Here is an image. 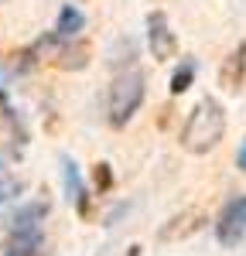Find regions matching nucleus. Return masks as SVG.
<instances>
[{
    "mask_svg": "<svg viewBox=\"0 0 246 256\" xmlns=\"http://www.w3.org/2000/svg\"><path fill=\"white\" fill-rule=\"evenodd\" d=\"M18 192H20V181H7V184H0V202H10Z\"/></svg>",
    "mask_w": 246,
    "mask_h": 256,
    "instance_id": "14",
    "label": "nucleus"
},
{
    "mask_svg": "<svg viewBox=\"0 0 246 256\" xmlns=\"http://www.w3.org/2000/svg\"><path fill=\"white\" fill-rule=\"evenodd\" d=\"M92 181H96V192H110V188H113V168H110L106 160H100V164L92 168Z\"/></svg>",
    "mask_w": 246,
    "mask_h": 256,
    "instance_id": "13",
    "label": "nucleus"
},
{
    "mask_svg": "<svg viewBox=\"0 0 246 256\" xmlns=\"http://www.w3.org/2000/svg\"><path fill=\"white\" fill-rule=\"evenodd\" d=\"M62 178H65V198L72 202V208L79 212L82 218L92 212V202H89V192H86V184H82V174H79V164L68 158H62Z\"/></svg>",
    "mask_w": 246,
    "mask_h": 256,
    "instance_id": "6",
    "label": "nucleus"
},
{
    "mask_svg": "<svg viewBox=\"0 0 246 256\" xmlns=\"http://www.w3.org/2000/svg\"><path fill=\"white\" fill-rule=\"evenodd\" d=\"M52 62L58 65V68H82L86 62H89V44H62L58 41V52L52 55Z\"/></svg>",
    "mask_w": 246,
    "mask_h": 256,
    "instance_id": "11",
    "label": "nucleus"
},
{
    "mask_svg": "<svg viewBox=\"0 0 246 256\" xmlns=\"http://www.w3.org/2000/svg\"><path fill=\"white\" fill-rule=\"evenodd\" d=\"M243 236H246V195H232L216 218V239L226 250H232L243 242Z\"/></svg>",
    "mask_w": 246,
    "mask_h": 256,
    "instance_id": "3",
    "label": "nucleus"
},
{
    "mask_svg": "<svg viewBox=\"0 0 246 256\" xmlns=\"http://www.w3.org/2000/svg\"><path fill=\"white\" fill-rule=\"evenodd\" d=\"M147 48L158 62H168L178 55V34L171 31V20L164 10H150L147 14Z\"/></svg>",
    "mask_w": 246,
    "mask_h": 256,
    "instance_id": "4",
    "label": "nucleus"
},
{
    "mask_svg": "<svg viewBox=\"0 0 246 256\" xmlns=\"http://www.w3.org/2000/svg\"><path fill=\"white\" fill-rule=\"evenodd\" d=\"M41 229H28V232H10L4 256H41Z\"/></svg>",
    "mask_w": 246,
    "mask_h": 256,
    "instance_id": "10",
    "label": "nucleus"
},
{
    "mask_svg": "<svg viewBox=\"0 0 246 256\" xmlns=\"http://www.w3.org/2000/svg\"><path fill=\"white\" fill-rule=\"evenodd\" d=\"M195 76H198V65H195V58L178 62V68H174V76H171V96H182V92H188V89L195 86Z\"/></svg>",
    "mask_w": 246,
    "mask_h": 256,
    "instance_id": "12",
    "label": "nucleus"
},
{
    "mask_svg": "<svg viewBox=\"0 0 246 256\" xmlns=\"http://www.w3.org/2000/svg\"><path fill=\"white\" fill-rule=\"evenodd\" d=\"M126 256H140V246L134 242V246H126Z\"/></svg>",
    "mask_w": 246,
    "mask_h": 256,
    "instance_id": "17",
    "label": "nucleus"
},
{
    "mask_svg": "<svg viewBox=\"0 0 246 256\" xmlns=\"http://www.w3.org/2000/svg\"><path fill=\"white\" fill-rule=\"evenodd\" d=\"M10 160H14V150H0V171H7Z\"/></svg>",
    "mask_w": 246,
    "mask_h": 256,
    "instance_id": "16",
    "label": "nucleus"
},
{
    "mask_svg": "<svg viewBox=\"0 0 246 256\" xmlns=\"http://www.w3.org/2000/svg\"><path fill=\"white\" fill-rule=\"evenodd\" d=\"M226 134V113L222 106L216 102L212 96L198 99V106L188 113L182 126V147L188 154H208Z\"/></svg>",
    "mask_w": 246,
    "mask_h": 256,
    "instance_id": "1",
    "label": "nucleus"
},
{
    "mask_svg": "<svg viewBox=\"0 0 246 256\" xmlns=\"http://www.w3.org/2000/svg\"><path fill=\"white\" fill-rule=\"evenodd\" d=\"M236 168H240V171H246V140L240 144V150H236Z\"/></svg>",
    "mask_w": 246,
    "mask_h": 256,
    "instance_id": "15",
    "label": "nucleus"
},
{
    "mask_svg": "<svg viewBox=\"0 0 246 256\" xmlns=\"http://www.w3.org/2000/svg\"><path fill=\"white\" fill-rule=\"evenodd\" d=\"M205 229V212L202 208H184L178 212L174 218H168L161 229H158V239L161 242H182V239L195 236V232H202Z\"/></svg>",
    "mask_w": 246,
    "mask_h": 256,
    "instance_id": "5",
    "label": "nucleus"
},
{
    "mask_svg": "<svg viewBox=\"0 0 246 256\" xmlns=\"http://www.w3.org/2000/svg\"><path fill=\"white\" fill-rule=\"evenodd\" d=\"M48 216V198H34L24 202L18 212L10 216V232H28V229H41V218Z\"/></svg>",
    "mask_w": 246,
    "mask_h": 256,
    "instance_id": "8",
    "label": "nucleus"
},
{
    "mask_svg": "<svg viewBox=\"0 0 246 256\" xmlns=\"http://www.w3.org/2000/svg\"><path fill=\"white\" fill-rule=\"evenodd\" d=\"M82 28H86V18H82V10L76 7V4H62L58 7V20H55V38L58 41H68V38H76Z\"/></svg>",
    "mask_w": 246,
    "mask_h": 256,
    "instance_id": "9",
    "label": "nucleus"
},
{
    "mask_svg": "<svg viewBox=\"0 0 246 256\" xmlns=\"http://www.w3.org/2000/svg\"><path fill=\"white\" fill-rule=\"evenodd\" d=\"M246 79V41H240L229 55L222 58V68H219V86L226 92H240Z\"/></svg>",
    "mask_w": 246,
    "mask_h": 256,
    "instance_id": "7",
    "label": "nucleus"
},
{
    "mask_svg": "<svg viewBox=\"0 0 246 256\" xmlns=\"http://www.w3.org/2000/svg\"><path fill=\"white\" fill-rule=\"evenodd\" d=\"M41 256H44V253H41Z\"/></svg>",
    "mask_w": 246,
    "mask_h": 256,
    "instance_id": "18",
    "label": "nucleus"
},
{
    "mask_svg": "<svg viewBox=\"0 0 246 256\" xmlns=\"http://www.w3.org/2000/svg\"><path fill=\"white\" fill-rule=\"evenodd\" d=\"M144 96H147L144 72H137V68L120 72L110 86V126H126L134 120V113L140 110Z\"/></svg>",
    "mask_w": 246,
    "mask_h": 256,
    "instance_id": "2",
    "label": "nucleus"
}]
</instances>
